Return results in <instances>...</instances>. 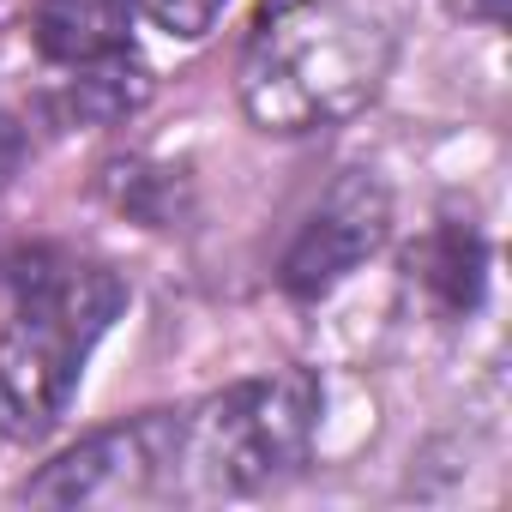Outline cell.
I'll list each match as a JSON object with an SVG mask.
<instances>
[{
    "label": "cell",
    "instance_id": "cell-1",
    "mask_svg": "<svg viewBox=\"0 0 512 512\" xmlns=\"http://www.w3.org/2000/svg\"><path fill=\"white\" fill-rule=\"evenodd\" d=\"M398 61V25L368 0H266L241 49V115L272 139L356 121Z\"/></svg>",
    "mask_w": 512,
    "mask_h": 512
},
{
    "label": "cell",
    "instance_id": "cell-2",
    "mask_svg": "<svg viewBox=\"0 0 512 512\" xmlns=\"http://www.w3.org/2000/svg\"><path fill=\"white\" fill-rule=\"evenodd\" d=\"M121 308L127 284L109 266L67 260L25 278L19 308L0 332V428L13 440H37L67 416L79 374Z\"/></svg>",
    "mask_w": 512,
    "mask_h": 512
},
{
    "label": "cell",
    "instance_id": "cell-3",
    "mask_svg": "<svg viewBox=\"0 0 512 512\" xmlns=\"http://www.w3.org/2000/svg\"><path fill=\"white\" fill-rule=\"evenodd\" d=\"M326 386L308 368H278L235 380L193 410H175V488L199 494H253L290 476L320 434Z\"/></svg>",
    "mask_w": 512,
    "mask_h": 512
},
{
    "label": "cell",
    "instance_id": "cell-4",
    "mask_svg": "<svg viewBox=\"0 0 512 512\" xmlns=\"http://www.w3.org/2000/svg\"><path fill=\"white\" fill-rule=\"evenodd\" d=\"M175 410H145L133 422L97 428L25 482L37 506H127L175 494Z\"/></svg>",
    "mask_w": 512,
    "mask_h": 512
},
{
    "label": "cell",
    "instance_id": "cell-5",
    "mask_svg": "<svg viewBox=\"0 0 512 512\" xmlns=\"http://www.w3.org/2000/svg\"><path fill=\"white\" fill-rule=\"evenodd\" d=\"M392 235V199L374 175H344L296 229V241L284 247L278 284L296 302H320L332 296L350 272H362Z\"/></svg>",
    "mask_w": 512,
    "mask_h": 512
},
{
    "label": "cell",
    "instance_id": "cell-6",
    "mask_svg": "<svg viewBox=\"0 0 512 512\" xmlns=\"http://www.w3.org/2000/svg\"><path fill=\"white\" fill-rule=\"evenodd\" d=\"M31 37H37V55L55 67L115 61L133 43V0H37Z\"/></svg>",
    "mask_w": 512,
    "mask_h": 512
},
{
    "label": "cell",
    "instance_id": "cell-7",
    "mask_svg": "<svg viewBox=\"0 0 512 512\" xmlns=\"http://www.w3.org/2000/svg\"><path fill=\"white\" fill-rule=\"evenodd\" d=\"M145 97H151V73L133 67L127 55H115L97 67H73L67 91L49 97V121L55 127H115L133 109H145Z\"/></svg>",
    "mask_w": 512,
    "mask_h": 512
},
{
    "label": "cell",
    "instance_id": "cell-8",
    "mask_svg": "<svg viewBox=\"0 0 512 512\" xmlns=\"http://www.w3.org/2000/svg\"><path fill=\"white\" fill-rule=\"evenodd\" d=\"M416 278L434 296L440 314H470L482 302V278H488V247L470 223H440L422 235L416 247Z\"/></svg>",
    "mask_w": 512,
    "mask_h": 512
},
{
    "label": "cell",
    "instance_id": "cell-9",
    "mask_svg": "<svg viewBox=\"0 0 512 512\" xmlns=\"http://www.w3.org/2000/svg\"><path fill=\"white\" fill-rule=\"evenodd\" d=\"M133 7H139L157 31H169V37H181V43H199V37L223 19L229 0H133Z\"/></svg>",
    "mask_w": 512,
    "mask_h": 512
},
{
    "label": "cell",
    "instance_id": "cell-10",
    "mask_svg": "<svg viewBox=\"0 0 512 512\" xmlns=\"http://www.w3.org/2000/svg\"><path fill=\"white\" fill-rule=\"evenodd\" d=\"M19 163H25V127L13 115H0V187L19 175Z\"/></svg>",
    "mask_w": 512,
    "mask_h": 512
},
{
    "label": "cell",
    "instance_id": "cell-11",
    "mask_svg": "<svg viewBox=\"0 0 512 512\" xmlns=\"http://www.w3.org/2000/svg\"><path fill=\"white\" fill-rule=\"evenodd\" d=\"M464 19H482V25H500L506 19V0H458Z\"/></svg>",
    "mask_w": 512,
    "mask_h": 512
}]
</instances>
